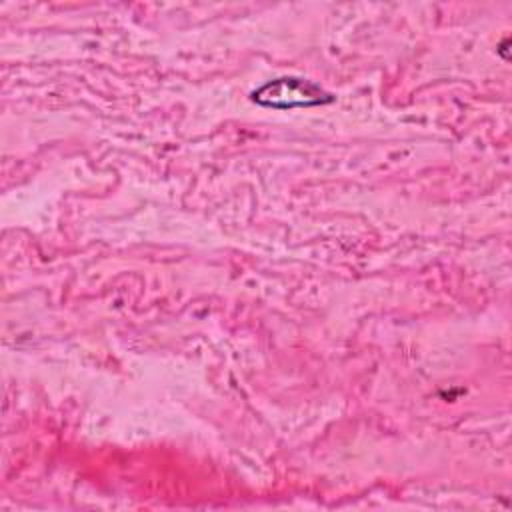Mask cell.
Returning <instances> with one entry per match:
<instances>
[{"label":"cell","instance_id":"cell-1","mask_svg":"<svg viewBox=\"0 0 512 512\" xmlns=\"http://www.w3.org/2000/svg\"><path fill=\"white\" fill-rule=\"evenodd\" d=\"M252 100L266 108L288 110V108H308L332 102V96L324 92L318 84L302 78H276L266 82L256 92Z\"/></svg>","mask_w":512,"mask_h":512}]
</instances>
